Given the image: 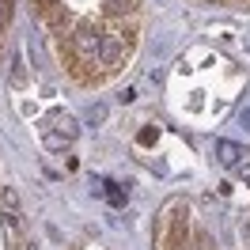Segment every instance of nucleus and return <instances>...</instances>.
Instances as JSON below:
<instances>
[{"label":"nucleus","instance_id":"ddd939ff","mask_svg":"<svg viewBox=\"0 0 250 250\" xmlns=\"http://www.w3.org/2000/svg\"><path fill=\"white\" fill-rule=\"evenodd\" d=\"M53 4H57V0H46V8H53Z\"/></svg>","mask_w":250,"mask_h":250},{"label":"nucleus","instance_id":"f03ea898","mask_svg":"<svg viewBox=\"0 0 250 250\" xmlns=\"http://www.w3.org/2000/svg\"><path fill=\"white\" fill-rule=\"evenodd\" d=\"M76 122L68 118V114H53L49 118V125H42V141H46V148L49 152H61L64 144H72L76 141Z\"/></svg>","mask_w":250,"mask_h":250},{"label":"nucleus","instance_id":"423d86ee","mask_svg":"<svg viewBox=\"0 0 250 250\" xmlns=\"http://www.w3.org/2000/svg\"><path fill=\"white\" fill-rule=\"evenodd\" d=\"M133 8H137V0H106L110 16H125V12H133Z\"/></svg>","mask_w":250,"mask_h":250},{"label":"nucleus","instance_id":"39448f33","mask_svg":"<svg viewBox=\"0 0 250 250\" xmlns=\"http://www.w3.org/2000/svg\"><path fill=\"white\" fill-rule=\"evenodd\" d=\"M0 205H4V216L23 220V216H19V197H16V189H12V186H4V193H0Z\"/></svg>","mask_w":250,"mask_h":250},{"label":"nucleus","instance_id":"4468645a","mask_svg":"<svg viewBox=\"0 0 250 250\" xmlns=\"http://www.w3.org/2000/svg\"><path fill=\"white\" fill-rule=\"evenodd\" d=\"M247 239H250V224H247Z\"/></svg>","mask_w":250,"mask_h":250},{"label":"nucleus","instance_id":"7ed1b4c3","mask_svg":"<svg viewBox=\"0 0 250 250\" xmlns=\"http://www.w3.org/2000/svg\"><path fill=\"white\" fill-rule=\"evenodd\" d=\"M125 57V34H103V64L118 68Z\"/></svg>","mask_w":250,"mask_h":250},{"label":"nucleus","instance_id":"6e6552de","mask_svg":"<svg viewBox=\"0 0 250 250\" xmlns=\"http://www.w3.org/2000/svg\"><path fill=\"white\" fill-rule=\"evenodd\" d=\"M12 23V0H0V31Z\"/></svg>","mask_w":250,"mask_h":250},{"label":"nucleus","instance_id":"f8f14e48","mask_svg":"<svg viewBox=\"0 0 250 250\" xmlns=\"http://www.w3.org/2000/svg\"><path fill=\"white\" fill-rule=\"evenodd\" d=\"M243 125H247V129H250V110H247V114H243Z\"/></svg>","mask_w":250,"mask_h":250},{"label":"nucleus","instance_id":"1a4fd4ad","mask_svg":"<svg viewBox=\"0 0 250 250\" xmlns=\"http://www.w3.org/2000/svg\"><path fill=\"white\" fill-rule=\"evenodd\" d=\"M103 118H106V106H91V110H87V122H103Z\"/></svg>","mask_w":250,"mask_h":250},{"label":"nucleus","instance_id":"0eeeda50","mask_svg":"<svg viewBox=\"0 0 250 250\" xmlns=\"http://www.w3.org/2000/svg\"><path fill=\"white\" fill-rule=\"evenodd\" d=\"M106 197H110L114 205H125V189L118 186V182H106Z\"/></svg>","mask_w":250,"mask_h":250},{"label":"nucleus","instance_id":"2eb2a0df","mask_svg":"<svg viewBox=\"0 0 250 250\" xmlns=\"http://www.w3.org/2000/svg\"><path fill=\"white\" fill-rule=\"evenodd\" d=\"M27 250H38V247H27Z\"/></svg>","mask_w":250,"mask_h":250},{"label":"nucleus","instance_id":"f257e3e1","mask_svg":"<svg viewBox=\"0 0 250 250\" xmlns=\"http://www.w3.org/2000/svg\"><path fill=\"white\" fill-rule=\"evenodd\" d=\"M72 61H76L83 72H91L95 64H103V34H99V27L83 23V27L72 34Z\"/></svg>","mask_w":250,"mask_h":250},{"label":"nucleus","instance_id":"20e7f679","mask_svg":"<svg viewBox=\"0 0 250 250\" xmlns=\"http://www.w3.org/2000/svg\"><path fill=\"white\" fill-rule=\"evenodd\" d=\"M243 144H235V141H216V159L224 163V167H239L243 163Z\"/></svg>","mask_w":250,"mask_h":250},{"label":"nucleus","instance_id":"9d476101","mask_svg":"<svg viewBox=\"0 0 250 250\" xmlns=\"http://www.w3.org/2000/svg\"><path fill=\"white\" fill-rule=\"evenodd\" d=\"M27 80V68H23V61H16V68H12V83H23Z\"/></svg>","mask_w":250,"mask_h":250},{"label":"nucleus","instance_id":"9b49d317","mask_svg":"<svg viewBox=\"0 0 250 250\" xmlns=\"http://www.w3.org/2000/svg\"><path fill=\"white\" fill-rule=\"evenodd\" d=\"M235 171H239V178H247V182H250V163H239Z\"/></svg>","mask_w":250,"mask_h":250}]
</instances>
